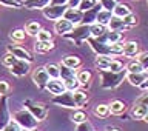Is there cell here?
<instances>
[{"label": "cell", "mask_w": 148, "mask_h": 131, "mask_svg": "<svg viewBox=\"0 0 148 131\" xmlns=\"http://www.w3.org/2000/svg\"><path fill=\"white\" fill-rule=\"evenodd\" d=\"M125 68V65L123 62H120L119 59H113L111 60V65H110V71H114V73H119V71H122V69Z\"/></svg>", "instance_id": "7bdbcfd3"}, {"label": "cell", "mask_w": 148, "mask_h": 131, "mask_svg": "<svg viewBox=\"0 0 148 131\" xmlns=\"http://www.w3.org/2000/svg\"><path fill=\"white\" fill-rule=\"evenodd\" d=\"M105 131H122V130H119L117 127H106Z\"/></svg>", "instance_id": "db71d44e"}, {"label": "cell", "mask_w": 148, "mask_h": 131, "mask_svg": "<svg viewBox=\"0 0 148 131\" xmlns=\"http://www.w3.org/2000/svg\"><path fill=\"white\" fill-rule=\"evenodd\" d=\"M49 3H51V0H23L22 2L23 8H26V9H43Z\"/></svg>", "instance_id": "ffe728a7"}, {"label": "cell", "mask_w": 148, "mask_h": 131, "mask_svg": "<svg viewBox=\"0 0 148 131\" xmlns=\"http://www.w3.org/2000/svg\"><path fill=\"white\" fill-rule=\"evenodd\" d=\"M29 71H31V63L26 62V60H20V59H17V62L9 68V73L16 77H23L26 74H29Z\"/></svg>", "instance_id": "8fae6325"}, {"label": "cell", "mask_w": 148, "mask_h": 131, "mask_svg": "<svg viewBox=\"0 0 148 131\" xmlns=\"http://www.w3.org/2000/svg\"><path fill=\"white\" fill-rule=\"evenodd\" d=\"M9 91H11V85L5 79H0V96H6Z\"/></svg>", "instance_id": "7dc6e473"}, {"label": "cell", "mask_w": 148, "mask_h": 131, "mask_svg": "<svg viewBox=\"0 0 148 131\" xmlns=\"http://www.w3.org/2000/svg\"><path fill=\"white\" fill-rule=\"evenodd\" d=\"M125 77H127V69L125 68L119 73L110 71V69H100V86L103 90H114L123 82Z\"/></svg>", "instance_id": "7a4b0ae2"}, {"label": "cell", "mask_w": 148, "mask_h": 131, "mask_svg": "<svg viewBox=\"0 0 148 131\" xmlns=\"http://www.w3.org/2000/svg\"><path fill=\"white\" fill-rule=\"evenodd\" d=\"M122 19H123V23H125V29H131V28H134L137 25V17L134 16L133 12L127 17H122Z\"/></svg>", "instance_id": "ab89813d"}, {"label": "cell", "mask_w": 148, "mask_h": 131, "mask_svg": "<svg viewBox=\"0 0 148 131\" xmlns=\"http://www.w3.org/2000/svg\"><path fill=\"white\" fill-rule=\"evenodd\" d=\"M111 60H113V57H111V56L97 54L96 59H94V65H96L99 69H108L110 65H111Z\"/></svg>", "instance_id": "d4e9b609"}, {"label": "cell", "mask_w": 148, "mask_h": 131, "mask_svg": "<svg viewBox=\"0 0 148 131\" xmlns=\"http://www.w3.org/2000/svg\"><path fill=\"white\" fill-rule=\"evenodd\" d=\"M25 32H26V36H31V37H36L37 36V32H39L42 29V25L37 20H31V22H28L26 25H25Z\"/></svg>", "instance_id": "f1b7e54d"}, {"label": "cell", "mask_w": 148, "mask_h": 131, "mask_svg": "<svg viewBox=\"0 0 148 131\" xmlns=\"http://www.w3.org/2000/svg\"><path fill=\"white\" fill-rule=\"evenodd\" d=\"M31 77H32L34 85L37 88H40V90H43L46 86V83H48V80H49V76H48V73H46L45 67H37L36 69H32Z\"/></svg>", "instance_id": "9c48e42d"}, {"label": "cell", "mask_w": 148, "mask_h": 131, "mask_svg": "<svg viewBox=\"0 0 148 131\" xmlns=\"http://www.w3.org/2000/svg\"><path fill=\"white\" fill-rule=\"evenodd\" d=\"M0 5H2V6H6V8H16V9L23 6L20 0H0Z\"/></svg>", "instance_id": "b9f144b4"}, {"label": "cell", "mask_w": 148, "mask_h": 131, "mask_svg": "<svg viewBox=\"0 0 148 131\" xmlns=\"http://www.w3.org/2000/svg\"><path fill=\"white\" fill-rule=\"evenodd\" d=\"M139 88H140V90H143V91H148V77H147V80L143 82V83H142V85L139 86Z\"/></svg>", "instance_id": "f5cc1de1"}, {"label": "cell", "mask_w": 148, "mask_h": 131, "mask_svg": "<svg viewBox=\"0 0 148 131\" xmlns=\"http://www.w3.org/2000/svg\"><path fill=\"white\" fill-rule=\"evenodd\" d=\"M45 90L53 96H57V94H62L63 91H66V86L62 79H49L48 83H46Z\"/></svg>", "instance_id": "7c38bea8"}, {"label": "cell", "mask_w": 148, "mask_h": 131, "mask_svg": "<svg viewBox=\"0 0 148 131\" xmlns=\"http://www.w3.org/2000/svg\"><path fill=\"white\" fill-rule=\"evenodd\" d=\"M32 131H36V130H32Z\"/></svg>", "instance_id": "6f0895ef"}, {"label": "cell", "mask_w": 148, "mask_h": 131, "mask_svg": "<svg viewBox=\"0 0 148 131\" xmlns=\"http://www.w3.org/2000/svg\"><path fill=\"white\" fill-rule=\"evenodd\" d=\"M147 111H148V106L142 105V104H137V102H136L134 106H133V110H131V116L134 119H137V120H143Z\"/></svg>", "instance_id": "4316f807"}, {"label": "cell", "mask_w": 148, "mask_h": 131, "mask_svg": "<svg viewBox=\"0 0 148 131\" xmlns=\"http://www.w3.org/2000/svg\"><path fill=\"white\" fill-rule=\"evenodd\" d=\"M9 39L12 40V43H22L26 39V32L22 28H16V29H12L9 32Z\"/></svg>", "instance_id": "4dcf8cb0"}, {"label": "cell", "mask_w": 148, "mask_h": 131, "mask_svg": "<svg viewBox=\"0 0 148 131\" xmlns=\"http://www.w3.org/2000/svg\"><path fill=\"white\" fill-rule=\"evenodd\" d=\"M88 43H90L91 49L96 54H103V56H120L122 54V49H123V42H119V43H105V42H99L97 39L90 37Z\"/></svg>", "instance_id": "6da1fadb"}, {"label": "cell", "mask_w": 148, "mask_h": 131, "mask_svg": "<svg viewBox=\"0 0 148 131\" xmlns=\"http://www.w3.org/2000/svg\"><path fill=\"white\" fill-rule=\"evenodd\" d=\"M68 6H59V5H48V6H45L42 9V14H43L45 19H48V20H59V19L63 17L65 11H66Z\"/></svg>", "instance_id": "52a82bcc"}, {"label": "cell", "mask_w": 148, "mask_h": 131, "mask_svg": "<svg viewBox=\"0 0 148 131\" xmlns=\"http://www.w3.org/2000/svg\"><path fill=\"white\" fill-rule=\"evenodd\" d=\"M97 3H99V0H80V3H79L77 8L80 9L82 12H85V11H88V9L94 8Z\"/></svg>", "instance_id": "74e56055"}, {"label": "cell", "mask_w": 148, "mask_h": 131, "mask_svg": "<svg viewBox=\"0 0 148 131\" xmlns=\"http://www.w3.org/2000/svg\"><path fill=\"white\" fill-rule=\"evenodd\" d=\"M6 49H8V53H11L12 56H16V57L20 59V60H26V62H29V63L34 62V57H32V54H31L28 49L23 48V46H20L18 43H11V45H8Z\"/></svg>", "instance_id": "ba28073f"}, {"label": "cell", "mask_w": 148, "mask_h": 131, "mask_svg": "<svg viewBox=\"0 0 148 131\" xmlns=\"http://www.w3.org/2000/svg\"><path fill=\"white\" fill-rule=\"evenodd\" d=\"M51 104L54 105H59V106H63V108H71V110H77V105L73 99V91H63L62 94H57V96H53L51 99Z\"/></svg>", "instance_id": "8992f818"}, {"label": "cell", "mask_w": 148, "mask_h": 131, "mask_svg": "<svg viewBox=\"0 0 148 131\" xmlns=\"http://www.w3.org/2000/svg\"><path fill=\"white\" fill-rule=\"evenodd\" d=\"M79 3H80V0H68V6L69 8H77Z\"/></svg>", "instance_id": "816d5d0a"}, {"label": "cell", "mask_w": 148, "mask_h": 131, "mask_svg": "<svg viewBox=\"0 0 148 131\" xmlns=\"http://www.w3.org/2000/svg\"><path fill=\"white\" fill-rule=\"evenodd\" d=\"M83 120H88V114L83 111L82 108H77V110H74V113L71 114V122H74V123H80V122H83Z\"/></svg>", "instance_id": "d590c367"}, {"label": "cell", "mask_w": 148, "mask_h": 131, "mask_svg": "<svg viewBox=\"0 0 148 131\" xmlns=\"http://www.w3.org/2000/svg\"><path fill=\"white\" fill-rule=\"evenodd\" d=\"M94 114L97 116V117H100V119H106V117H108V116L111 114L110 105H106V104H99V105H96V106H94Z\"/></svg>", "instance_id": "836d02e7"}, {"label": "cell", "mask_w": 148, "mask_h": 131, "mask_svg": "<svg viewBox=\"0 0 148 131\" xmlns=\"http://www.w3.org/2000/svg\"><path fill=\"white\" fill-rule=\"evenodd\" d=\"M111 17H113V11H108V9H103L102 8L99 12H97V17H96V22L100 23V25H108V22L111 20Z\"/></svg>", "instance_id": "1f68e13d"}, {"label": "cell", "mask_w": 148, "mask_h": 131, "mask_svg": "<svg viewBox=\"0 0 148 131\" xmlns=\"http://www.w3.org/2000/svg\"><path fill=\"white\" fill-rule=\"evenodd\" d=\"M16 62H17V57H16V56H12L11 53H6L2 57V65H3V67H6V68H11Z\"/></svg>", "instance_id": "60d3db41"}, {"label": "cell", "mask_w": 148, "mask_h": 131, "mask_svg": "<svg viewBox=\"0 0 148 131\" xmlns=\"http://www.w3.org/2000/svg\"><path fill=\"white\" fill-rule=\"evenodd\" d=\"M143 120H145V122L148 123V111H147V114H145V117H143Z\"/></svg>", "instance_id": "11a10c76"}, {"label": "cell", "mask_w": 148, "mask_h": 131, "mask_svg": "<svg viewBox=\"0 0 148 131\" xmlns=\"http://www.w3.org/2000/svg\"><path fill=\"white\" fill-rule=\"evenodd\" d=\"M45 69L48 73L49 79H60V67L56 63H46L45 65Z\"/></svg>", "instance_id": "e575fe53"}, {"label": "cell", "mask_w": 148, "mask_h": 131, "mask_svg": "<svg viewBox=\"0 0 148 131\" xmlns=\"http://www.w3.org/2000/svg\"><path fill=\"white\" fill-rule=\"evenodd\" d=\"M20 131H29V130H23V128H20Z\"/></svg>", "instance_id": "9f6ffc18"}, {"label": "cell", "mask_w": 148, "mask_h": 131, "mask_svg": "<svg viewBox=\"0 0 148 131\" xmlns=\"http://www.w3.org/2000/svg\"><path fill=\"white\" fill-rule=\"evenodd\" d=\"M62 37H65V39H68V40H73L77 46H80L82 42H85V40H88L91 37L90 25H82V23L80 25H76L68 34H65Z\"/></svg>", "instance_id": "277c9868"}, {"label": "cell", "mask_w": 148, "mask_h": 131, "mask_svg": "<svg viewBox=\"0 0 148 131\" xmlns=\"http://www.w3.org/2000/svg\"><path fill=\"white\" fill-rule=\"evenodd\" d=\"M49 5H59V6H68V0H51Z\"/></svg>", "instance_id": "f907efd6"}, {"label": "cell", "mask_w": 148, "mask_h": 131, "mask_svg": "<svg viewBox=\"0 0 148 131\" xmlns=\"http://www.w3.org/2000/svg\"><path fill=\"white\" fill-rule=\"evenodd\" d=\"M12 120H14V122H17V125L20 128L29 130V131L36 130L37 125H39V120H37L26 108H22V110L16 111V113H12Z\"/></svg>", "instance_id": "3957f363"}, {"label": "cell", "mask_w": 148, "mask_h": 131, "mask_svg": "<svg viewBox=\"0 0 148 131\" xmlns=\"http://www.w3.org/2000/svg\"><path fill=\"white\" fill-rule=\"evenodd\" d=\"M147 73H148V69H147Z\"/></svg>", "instance_id": "680465c9"}, {"label": "cell", "mask_w": 148, "mask_h": 131, "mask_svg": "<svg viewBox=\"0 0 148 131\" xmlns=\"http://www.w3.org/2000/svg\"><path fill=\"white\" fill-rule=\"evenodd\" d=\"M59 67H60V79H62L63 82H68V80H71V79H76V74H77L76 69H71V68L65 67V65H62V63H60Z\"/></svg>", "instance_id": "f546056e"}, {"label": "cell", "mask_w": 148, "mask_h": 131, "mask_svg": "<svg viewBox=\"0 0 148 131\" xmlns=\"http://www.w3.org/2000/svg\"><path fill=\"white\" fill-rule=\"evenodd\" d=\"M37 40H40V42H49V40H53V32H51L49 29H45V28H42V29L37 32Z\"/></svg>", "instance_id": "f35d334b"}, {"label": "cell", "mask_w": 148, "mask_h": 131, "mask_svg": "<svg viewBox=\"0 0 148 131\" xmlns=\"http://www.w3.org/2000/svg\"><path fill=\"white\" fill-rule=\"evenodd\" d=\"M110 31H127L125 29V23H123V19L122 17H117L113 14V17H111V20L108 22V25H106Z\"/></svg>", "instance_id": "7402d4cb"}, {"label": "cell", "mask_w": 148, "mask_h": 131, "mask_svg": "<svg viewBox=\"0 0 148 131\" xmlns=\"http://www.w3.org/2000/svg\"><path fill=\"white\" fill-rule=\"evenodd\" d=\"M79 83H80V86H90V83L92 80V74L91 71H88V69H80V71H77L76 74Z\"/></svg>", "instance_id": "cb8c5ba5"}, {"label": "cell", "mask_w": 148, "mask_h": 131, "mask_svg": "<svg viewBox=\"0 0 148 131\" xmlns=\"http://www.w3.org/2000/svg\"><path fill=\"white\" fill-rule=\"evenodd\" d=\"M63 19L69 20L74 26H76V25H80V23H82L83 12H82L79 8H69V6H68L66 11H65V14H63Z\"/></svg>", "instance_id": "4fadbf2b"}, {"label": "cell", "mask_w": 148, "mask_h": 131, "mask_svg": "<svg viewBox=\"0 0 148 131\" xmlns=\"http://www.w3.org/2000/svg\"><path fill=\"white\" fill-rule=\"evenodd\" d=\"M113 14L117 16V17H127V16L131 14V8H130L127 3H117L116 8L113 9Z\"/></svg>", "instance_id": "d6a6232c"}, {"label": "cell", "mask_w": 148, "mask_h": 131, "mask_svg": "<svg viewBox=\"0 0 148 131\" xmlns=\"http://www.w3.org/2000/svg\"><path fill=\"white\" fill-rule=\"evenodd\" d=\"M76 131H94V127H92V123L90 120H83V122L77 123Z\"/></svg>", "instance_id": "ee69618b"}, {"label": "cell", "mask_w": 148, "mask_h": 131, "mask_svg": "<svg viewBox=\"0 0 148 131\" xmlns=\"http://www.w3.org/2000/svg\"><path fill=\"white\" fill-rule=\"evenodd\" d=\"M110 105V111H111V114H116V116H120V114H123L125 111H127V105H125V102L122 100H113Z\"/></svg>", "instance_id": "484cf974"}, {"label": "cell", "mask_w": 148, "mask_h": 131, "mask_svg": "<svg viewBox=\"0 0 148 131\" xmlns=\"http://www.w3.org/2000/svg\"><path fill=\"white\" fill-rule=\"evenodd\" d=\"M125 69H127V73H140V71H145L139 60H130V62L125 65Z\"/></svg>", "instance_id": "8d00e7d4"}, {"label": "cell", "mask_w": 148, "mask_h": 131, "mask_svg": "<svg viewBox=\"0 0 148 131\" xmlns=\"http://www.w3.org/2000/svg\"><path fill=\"white\" fill-rule=\"evenodd\" d=\"M97 40L105 42V43H119V42H123V34H122V31H110L108 29Z\"/></svg>", "instance_id": "5bb4252c"}, {"label": "cell", "mask_w": 148, "mask_h": 131, "mask_svg": "<svg viewBox=\"0 0 148 131\" xmlns=\"http://www.w3.org/2000/svg\"><path fill=\"white\" fill-rule=\"evenodd\" d=\"M102 9V5L97 3L94 8L88 9V11L83 12V19H82V25H92L96 23V17H97V12Z\"/></svg>", "instance_id": "ac0fdd59"}, {"label": "cell", "mask_w": 148, "mask_h": 131, "mask_svg": "<svg viewBox=\"0 0 148 131\" xmlns=\"http://www.w3.org/2000/svg\"><path fill=\"white\" fill-rule=\"evenodd\" d=\"M148 73L147 71H140V73H127V80L130 82V85L133 86H140L143 82L147 80Z\"/></svg>", "instance_id": "9a60e30c"}, {"label": "cell", "mask_w": 148, "mask_h": 131, "mask_svg": "<svg viewBox=\"0 0 148 131\" xmlns=\"http://www.w3.org/2000/svg\"><path fill=\"white\" fill-rule=\"evenodd\" d=\"M73 99H74V102H76L77 108H82V106H85L88 104V94H86V91L80 90V88L73 91Z\"/></svg>", "instance_id": "44dd1931"}, {"label": "cell", "mask_w": 148, "mask_h": 131, "mask_svg": "<svg viewBox=\"0 0 148 131\" xmlns=\"http://www.w3.org/2000/svg\"><path fill=\"white\" fill-rule=\"evenodd\" d=\"M140 53L139 51V43L136 40H128L123 43V49H122V54L125 57H137V54Z\"/></svg>", "instance_id": "e0dca14e"}, {"label": "cell", "mask_w": 148, "mask_h": 131, "mask_svg": "<svg viewBox=\"0 0 148 131\" xmlns=\"http://www.w3.org/2000/svg\"><path fill=\"white\" fill-rule=\"evenodd\" d=\"M137 60L140 62V65L143 67V69H148V51H143V53H139L137 54Z\"/></svg>", "instance_id": "bcb514c9"}, {"label": "cell", "mask_w": 148, "mask_h": 131, "mask_svg": "<svg viewBox=\"0 0 148 131\" xmlns=\"http://www.w3.org/2000/svg\"><path fill=\"white\" fill-rule=\"evenodd\" d=\"M23 106H25L39 122H43V120L48 117V106L45 104H42V102H36L32 99H25L23 100Z\"/></svg>", "instance_id": "5b68a950"}, {"label": "cell", "mask_w": 148, "mask_h": 131, "mask_svg": "<svg viewBox=\"0 0 148 131\" xmlns=\"http://www.w3.org/2000/svg\"><path fill=\"white\" fill-rule=\"evenodd\" d=\"M100 5H102V8L103 9H108V11H113V9L116 8V5H117L119 2L117 0H99Z\"/></svg>", "instance_id": "f6af8a7d"}, {"label": "cell", "mask_w": 148, "mask_h": 131, "mask_svg": "<svg viewBox=\"0 0 148 131\" xmlns=\"http://www.w3.org/2000/svg\"><path fill=\"white\" fill-rule=\"evenodd\" d=\"M106 31H108V28H106L105 25L97 23V22L92 23V25H90V32H91V37H92V39H99V37H102Z\"/></svg>", "instance_id": "83f0119b"}, {"label": "cell", "mask_w": 148, "mask_h": 131, "mask_svg": "<svg viewBox=\"0 0 148 131\" xmlns=\"http://www.w3.org/2000/svg\"><path fill=\"white\" fill-rule=\"evenodd\" d=\"M137 104H142V105H145V106H148V93H145V94H142L139 99L136 100Z\"/></svg>", "instance_id": "681fc988"}, {"label": "cell", "mask_w": 148, "mask_h": 131, "mask_svg": "<svg viewBox=\"0 0 148 131\" xmlns=\"http://www.w3.org/2000/svg\"><path fill=\"white\" fill-rule=\"evenodd\" d=\"M62 65H65V67H68L71 69H79L82 67V59L79 57V56L68 54V56H65V57L62 59Z\"/></svg>", "instance_id": "d6986e66"}, {"label": "cell", "mask_w": 148, "mask_h": 131, "mask_svg": "<svg viewBox=\"0 0 148 131\" xmlns=\"http://www.w3.org/2000/svg\"><path fill=\"white\" fill-rule=\"evenodd\" d=\"M0 131H20V127L17 125V122H14V120H11L6 127H3Z\"/></svg>", "instance_id": "c3c4849f"}, {"label": "cell", "mask_w": 148, "mask_h": 131, "mask_svg": "<svg viewBox=\"0 0 148 131\" xmlns=\"http://www.w3.org/2000/svg\"><path fill=\"white\" fill-rule=\"evenodd\" d=\"M54 46L56 45H54L53 40H49V42H40V40H37L36 45H34V51H36V53H39V54H45V53L53 51Z\"/></svg>", "instance_id": "603a6c76"}, {"label": "cell", "mask_w": 148, "mask_h": 131, "mask_svg": "<svg viewBox=\"0 0 148 131\" xmlns=\"http://www.w3.org/2000/svg\"><path fill=\"white\" fill-rule=\"evenodd\" d=\"M11 113H9V106H8V97L6 96H0V130L11 122Z\"/></svg>", "instance_id": "30bf717a"}, {"label": "cell", "mask_w": 148, "mask_h": 131, "mask_svg": "<svg viewBox=\"0 0 148 131\" xmlns=\"http://www.w3.org/2000/svg\"><path fill=\"white\" fill-rule=\"evenodd\" d=\"M74 28V25L69 20H66V19H59V20H56V23H54V31L57 32V34H60V36H65V34H68L69 31H71Z\"/></svg>", "instance_id": "2e32d148"}]
</instances>
